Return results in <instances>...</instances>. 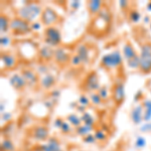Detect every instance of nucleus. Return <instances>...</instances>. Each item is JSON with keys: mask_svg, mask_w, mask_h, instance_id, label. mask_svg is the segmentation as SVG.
I'll return each mask as SVG.
<instances>
[{"mask_svg": "<svg viewBox=\"0 0 151 151\" xmlns=\"http://www.w3.org/2000/svg\"><path fill=\"white\" fill-rule=\"evenodd\" d=\"M111 151H116V150H111Z\"/></svg>", "mask_w": 151, "mask_h": 151, "instance_id": "obj_17", "label": "nucleus"}, {"mask_svg": "<svg viewBox=\"0 0 151 151\" xmlns=\"http://www.w3.org/2000/svg\"><path fill=\"white\" fill-rule=\"evenodd\" d=\"M103 2L98 1V0H95V1H89L88 2V11L90 13V16L94 17L95 15L99 13V11L101 10V8L103 7Z\"/></svg>", "mask_w": 151, "mask_h": 151, "instance_id": "obj_9", "label": "nucleus"}, {"mask_svg": "<svg viewBox=\"0 0 151 151\" xmlns=\"http://www.w3.org/2000/svg\"><path fill=\"white\" fill-rule=\"evenodd\" d=\"M85 85H86V88L89 90H96L97 87H98L99 83H98V76L96 75V73H91V75H89L86 79V82H85Z\"/></svg>", "mask_w": 151, "mask_h": 151, "instance_id": "obj_11", "label": "nucleus"}, {"mask_svg": "<svg viewBox=\"0 0 151 151\" xmlns=\"http://www.w3.org/2000/svg\"><path fill=\"white\" fill-rule=\"evenodd\" d=\"M10 84L15 88L16 90H20V89H23L26 83L24 81L23 78L19 77L18 75H15L10 79Z\"/></svg>", "mask_w": 151, "mask_h": 151, "instance_id": "obj_14", "label": "nucleus"}, {"mask_svg": "<svg viewBox=\"0 0 151 151\" xmlns=\"http://www.w3.org/2000/svg\"><path fill=\"white\" fill-rule=\"evenodd\" d=\"M2 60H4V64L7 68H10L12 65H14V58L12 57L11 55H8V53H6V55H3V58H2Z\"/></svg>", "mask_w": 151, "mask_h": 151, "instance_id": "obj_15", "label": "nucleus"}, {"mask_svg": "<svg viewBox=\"0 0 151 151\" xmlns=\"http://www.w3.org/2000/svg\"><path fill=\"white\" fill-rule=\"evenodd\" d=\"M10 29L14 35H26L30 30L29 21L22 17H14L10 21Z\"/></svg>", "mask_w": 151, "mask_h": 151, "instance_id": "obj_3", "label": "nucleus"}, {"mask_svg": "<svg viewBox=\"0 0 151 151\" xmlns=\"http://www.w3.org/2000/svg\"><path fill=\"white\" fill-rule=\"evenodd\" d=\"M38 8L35 6H28V7H25V8H23L22 10H21L20 14L21 16L20 17H22L24 19H26V20H30V19L35 18V16L36 14L38 13Z\"/></svg>", "mask_w": 151, "mask_h": 151, "instance_id": "obj_10", "label": "nucleus"}, {"mask_svg": "<svg viewBox=\"0 0 151 151\" xmlns=\"http://www.w3.org/2000/svg\"><path fill=\"white\" fill-rule=\"evenodd\" d=\"M55 63L60 65H67L70 62V57L69 55V52H65V48H58L55 50V55H53Z\"/></svg>", "mask_w": 151, "mask_h": 151, "instance_id": "obj_7", "label": "nucleus"}, {"mask_svg": "<svg viewBox=\"0 0 151 151\" xmlns=\"http://www.w3.org/2000/svg\"><path fill=\"white\" fill-rule=\"evenodd\" d=\"M112 98L116 105H121L124 101V85L122 82H117L112 89Z\"/></svg>", "mask_w": 151, "mask_h": 151, "instance_id": "obj_6", "label": "nucleus"}, {"mask_svg": "<svg viewBox=\"0 0 151 151\" xmlns=\"http://www.w3.org/2000/svg\"><path fill=\"white\" fill-rule=\"evenodd\" d=\"M40 20L43 25H45L47 27H48V26H53L52 24H55L58 21H60V15L52 8L47 7V8L43 9L42 12H41Z\"/></svg>", "mask_w": 151, "mask_h": 151, "instance_id": "obj_5", "label": "nucleus"}, {"mask_svg": "<svg viewBox=\"0 0 151 151\" xmlns=\"http://www.w3.org/2000/svg\"><path fill=\"white\" fill-rule=\"evenodd\" d=\"M0 20H1V31H6L8 27H10V22L8 21V18L5 15H1Z\"/></svg>", "mask_w": 151, "mask_h": 151, "instance_id": "obj_16", "label": "nucleus"}, {"mask_svg": "<svg viewBox=\"0 0 151 151\" xmlns=\"http://www.w3.org/2000/svg\"><path fill=\"white\" fill-rule=\"evenodd\" d=\"M141 55L139 58V69L143 74L151 73V41L145 40L140 45Z\"/></svg>", "mask_w": 151, "mask_h": 151, "instance_id": "obj_2", "label": "nucleus"}, {"mask_svg": "<svg viewBox=\"0 0 151 151\" xmlns=\"http://www.w3.org/2000/svg\"><path fill=\"white\" fill-rule=\"evenodd\" d=\"M112 21V14L108 6L103 4V7L97 15L91 18V22L89 24L88 31L90 35L96 36V37H104L110 31Z\"/></svg>", "mask_w": 151, "mask_h": 151, "instance_id": "obj_1", "label": "nucleus"}, {"mask_svg": "<svg viewBox=\"0 0 151 151\" xmlns=\"http://www.w3.org/2000/svg\"><path fill=\"white\" fill-rule=\"evenodd\" d=\"M45 41L52 47H57L62 42V35L55 26H48L45 29Z\"/></svg>", "mask_w": 151, "mask_h": 151, "instance_id": "obj_4", "label": "nucleus"}, {"mask_svg": "<svg viewBox=\"0 0 151 151\" xmlns=\"http://www.w3.org/2000/svg\"><path fill=\"white\" fill-rule=\"evenodd\" d=\"M53 55H55V50H52L50 47H45L40 48V58H42V60H45V62H47V60H52Z\"/></svg>", "mask_w": 151, "mask_h": 151, "instance_id": "obj_13", "label": "nucleus"}, {"mask_svg": "<svg viewBox=\"0 0 151 151\" xmlns=\"http://www.w3.org/2000/svg\"><path fill=\"white\" fill-rule=\"evenodd\" d=\"M22 78L24 79L26 84L28 85H33L36 84L37 82V76H36L35 73L31 72L29 70H24L22 72Z\"/></svg>", "mask_w": 151, "mask_h": 151, "instance_id": "obj_12", "label": "nucleus"}, {"mask_svg": "<svg viewBox=\"0 0 151 151\" xmlns=\"http://www.w3.org/2000/svg\"><path fill=\"white\" fill-rule=\"evenodd\" d=\"M31 136H32L33 139L40 141L47 140L48 137V129L45 126H36L32 130Z\"/></svg>", "mask_w": 151, "mask_h": 151, "instance_id": "obj_8", "label": "nucleus"}]
</instances>
